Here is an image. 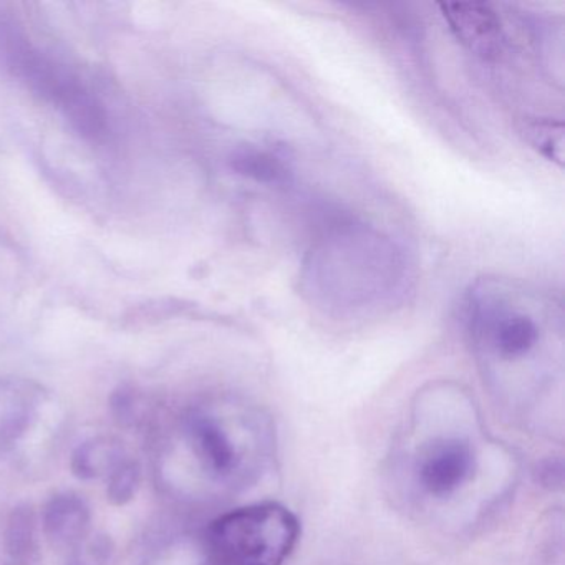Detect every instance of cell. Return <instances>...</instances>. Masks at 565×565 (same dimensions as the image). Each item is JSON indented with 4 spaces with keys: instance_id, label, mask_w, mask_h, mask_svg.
I'll list each match as a JSON object with an SVG mask.
<instances>
[{
    "instance_id": "cell-1",
    "label": "cell",
    "mask_w": 565,
    "mask_h": 565,
    "mask_svg": "<svg viewBox=\"0 0 565 565\" xmlns=\"http://www.w3.org/2000/svg\"><path fill=\"white\" fill-rule=\"evenodd\" d=\"M300 537L299 519L279 502L246 505L207 529L214 565H284Z\"/></svg>"
},
{
    "instance_id": "cell-2",
    "label": "cell",
    "mask_w": 565,
    "mask_h": 565,
    "mask_svg": "<svg viewBox=\"0 0 565 565\" xmlns=\"http://www.w3.org/2000/svg\"><path fill=\"white\" fill-rule=\"evenodd\" d=\"M475 452L458 438L438 439L423 451L418 461V481L428 494L446 498L471 479Z\"/></svg>"
},
{
    "instance_id": "cell-3",
    "label": "cell",
    "mask_w": 565,
    "mask_h": 565,
    "mask_svg": "<svg viewBox=\"0 0 565 565\" xmlns=\"http://www.w3.org/2000/svg\"><path fill=\"white\" fill-rule=\"evenodd\" d=\"M478 323L489 345L505 360L524 359L541 337L537 320L518 306L492 307Z\"/></svg>"
},
{
    "instance_id": "cell-4",
    "label": "cell",
    "mask_w": 565,
    "mask_h": 565,
    "mask_svg": "<svg viewBox=\"0 0 565 565\" xmlns=\"http://www.w3.org/2000/svg\"><path fill=\"white\" fill-rule=\"evenodd\" d=\"M42 524L45 537L54 547H78L90 532V508L72 492L54 495L42 512Z\"/></svg>"
},
{
    "instance_id": "cell-5",
    "label": "cell",
    "mask_w": 565,
    "mask_h": 565,
    "mask_svg": "<svg viewBox=\"0 0 565 565\" xmlns=\"http://www.w3.org/2000/svg\"><path fill=\"white\" fill-rule=\"evenodd\" d=\"M190 439L194 455L204 468L216 476H227L236 469V446L230 435L210 416H194L190 422Z\"/></svg>"
},
{
    "instance_id": "cell-6",
    "label": "cell",
    "mask_w": 565,
    "mask_h": 565,
    "mask_svg": "<svg viewBox=\"0 0 565 565\" xmlns=\"http://www.w3.org/2000/svg\"><path fill=\"white\" fill-rule=\"evenodd\" d=\"M448 18L458 31L459 38L469 42L472 49L491 54L498 49L501 24L488 9L478 6H446Z\"/></svg>"
},
{
    "instance_id": "cell-7",
    "label": "cell",
    "mask_w": 565,
    "mask_h": 565,
    "mask_svg": "<svg viewBox=\"0 0 565 565\" xmlns=\"http://www.w3.org/2000/svg\"><path fill=\"white\" fill-rule=\"evenodd\" d=\"M124 459L120 443L108 438L90 439L75 449L72 472L81 479L100 478L110 475Z\"/></svg>"
},
{
    "instance_id": "cell-8",
    "label": "cell",
    "mask_w": 565,
    "mask_h": 565,
    "mask_svg": "<svg viewBox=\"0 0 565 565\" xmlns=\"http://www.w3.org/2000/svg\"><path fill=\"white\" fill-rule=\"evenodd\" d=\"M38 519L31 505H19L12 511L6 527V551L12 561H38Z\"/></svg>"
},
{
    "instance_id": "cell-9",
    "label": "cell",
    "mask_w": 565,
    "mask_h": 565,
    "mask_svg": "<svg viewBox=\"0 0 565 565\" xmlns=\"http://www.w3.org/2000/svg\"><path fill=\"white\" fill-rule=\"evenodd\" d=\"M231 164L237 173L259 183H282L287 178V168L279 158L254 148L236 151Z\"/></svg>"
},
{
    "instance_id": "cell-10",
    "label": "cell",
    "mask_w": 565,
    "mask_h": 565,
    "mask_svg": "<svg viewBox=\"0 0 565 565\" xmlns=\"http://www.w3.org/2000/svg\"><path fill=\"white\" fill-rule=\"evenodd\" d=\"M141 469L138 462L124 459L108 479V501L115 505H124L130 502L140 488Z\"/></svg>"
},
{
    "instance_id": "cell-11",
    "label": "cell",
    "mask_w": 565,
    "mask_h": 565,
    "mask_svg": "<svg viewBox=\"0 0 565 565\" xmlns=\"http://www.w3.org/2000/svg\"><path fill=\"white\" fill-rule=\"evenodd\" d=\"M6 565H35V564H29V562H15V561H11V562H9V564H6Z\"/></svg>"
},
{
    "instance_id": "cell-12",
    "label": "cell",
    "mask_w": 565,
    "mask_h": 565,
    "mask_svg": "<svg viewBox=\"0 0 565 565\" xmlns=\"http://www.w3.org/2000/svg\"><path fill=\"white\" fill-rule=\"evenodd\" d=\"M71 565H87V564H82V562H72Z\"/></svg>"
}]
</instances>
